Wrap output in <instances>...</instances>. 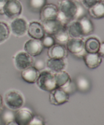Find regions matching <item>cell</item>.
<instances>
[{"label":"cell","mask_w":104,"mask_h":125,"mask_svg":"<svg viewBox=\"0 0 104 125\" xmlns=\"http://www.w3.org/2000/svg\"><path fill=\"white\" fill-rule=\"evenodd\" d=\"M45 62L44 60L42 59H38L37 61H35V62L33 63V66L35 68L36 70H37L39 72L42 70L45 67Z\"/></svg>","instance_id":"30"},{"label":"cell","mask_w":104,"mask_h":125,"mask_svg":"<svg viewBox=\"0 0 104 125\" xmlns=\"http://www.w3.org/2000/svg\"><path fill=\"white\" fill-rule=\"evenodd\" d=\"M11 30L8 24L4 21H0V44L2 43L9 37Z\"/></svg>","instance_id":"25"},{"label":"cell","mask_w":104,"mask_h":125,"mask_svg":"<svg viewBox=\"0 0 104 125\" xmlns=\"http://www.w3.org/2000/svg\"><path fill=\"white\" fill-rule=\"evenodd\" d=\"M69 35L71 38H81L83 37V31L78 20H74L70 22L66 26Z\"/></svg>","instance_id":"17"},{"label":"cell","mask_w":104,"mask_h":125,"mask_svg":"<svg viewBox=\"0 0 104 125\" xmlns=\"http://www.w3.org/2000/svg\"><path fill=\"white\" fill-rule=\"evenodd\" d=\"M53 35L55 41L61 45L66 43L69 39H70L67 28L63 26H62L61 28Z\"/></svg>","instance_id":"23"},{"label":"cell","mask_w":104,"mask_h":125,"mask_svg":"<svg viewBox=\"0 0 104 125\" xmlns=\"http://www.w3.org/2000/svg\"><path fill=\"white\" fill-rule=\"evenodd\" d=\"M28 23L23 18H13L11 23V29L12 34L17 37H21L26 35L28 31Z\"/></svg>","instance_id":"7"},{"label":"cell","mask_w":104,"mask_h":125,"mask_svg":"<svg viewBox=\"0 0 104 125\" xmlns=\"http://www.w3.org/2000/svg\"><path fill=\"white\" fill-rule=\"evenodd\" d=\"M39 74V71L35 69L33 66H31L22 71L21 77L26 83L34 84L36 82Z\"/></svg>","instance_id":"15"},{"label":"cell","mask_w":104,"mask_h":125,"mask_svg":"<svg viewBox=\"0 0 104 125\" xmlns=\"http://www.w3.org/2000/svg\"><path fill=\"white\" fill-rule=\"evenodd\" d=\"M2 106H3V98L2 96L0 95V110L2 109Z\"/></svg>","instance_id":"36"},{"label":"cell","mask_w":104,"mask_h":125,"mask_svg":"<svg viewBox=\"0 0 104 125\" xmlns=\"http://www.w3.org/2000/svg\"><path fill=\"white\" fill-rule=\"evenodd\" d=\"M44 48L41 40L34 39H30L26 42L24 45V51L32 57H35L40 55Z\"/></svg>","instance_id":"10"},{"label":"cell","mask_w":104,"mask_h":125,"mask_svg":"<svg viewBox=\"0 0 104 125\" xmlns=\"http://www.w3.org/2000/svg\"><path fill=\"white\" fill-rule=\"evenodd\" d=\"M35 83L39 89L45 92H50L56 88L54 73L50 70L40 72Z\"/></svg>","instance_id":"2"},{"label":"cell","mask_w":104,"mask_h":125,"mask_svg":"<svg viewBox=\"0 0 104 125\" xmlns=\"http://www.w3.org/2000/svg\"><path fill=\"white\" fill-rule=\"evenodd\" d=\"M46 67L53 73L64 70L66 67L64 59L49 58L46 62Z\"/></svg>","instance_id":"16"},{"label":"cell","mask_w":104,"mask_h":125,"mask_svg":"<svg viewBox=\"0 0 104 125\" xmlns=\"http://www.w3.org/2000/svg\"><path fill=\"white\" fill-rule=\"evenodd\" d=\"M27 33L32 39L37 40H41L45 35L42 24L37 21H32L28 24Z\"/></svg>","instance_id":"12"},{"label":"cell","mask_w":104,"mask_h":125,"mask_svg":"<svg viewBox=\"0 0 104 125\" xmlns=\"http://www.w3.org/2000/svg\"><path fill=\"white\" fill-rule=\"evenodd\" d=\"M58 8L53 4H46L40 10V20L42 22L56 19Z\"/></svg>","instance_id":"11"},{"label":"cell","mask_w":104,"mask_h":125,"mask_svg":"<svg viewBox=\"0 0 104 125\" xmlns=\"http://www.w3.org/2000/svg\"><path fill=\"white\" fill-rule=\"evenodd\" d=\"M67 56V50L64 46L59 43H55L48 50L49 58L65 59Z\"/></svg>","instance_id":"14"},{"label":"cell","mask_w":104,"mask_h":125,"mask_svg":"<svg viewBox=\"0 0 104 125\" xmlns=\"http://www.w3.org/2000/svg\"><path fill=\"white\" fill-rule=\"evenodd\" d=\"M2 125V120H1V119L0 118V125Z\"/></svg>","instance_id":"37"},{"label":"cell","mask_w":104,"mask_h":125,"mask_svg":"<svg viewBox=\"0 0 104 125\" xmlns=\"http://www.w3.org/2000/svg\"><path fill=\"white\" fill-rule=\"evenodd\" d=\"M84 63L88 68L95 69L101 65L103 57L97 52L88 53L84 52L82 56Z\"/></svg>","instance_id":"13"},{"label":"cell","mask_w":104,"mask_h":125,"mask_svg":"<svg viewBox=\"0 0 104 125\" xmlns=\"http://www.w3.org/2000/svg\"><path fill=\"white\" fill-rule=\"evenodd\" d=\"M61 89H63V90H64L66 92H67L69 95L75 92V91L77 90L75 84V83L72 82V80L70 81L68 83V84H67L66 86L64 87L63 88H61Z\"/></svg>","instance_id":"29"},{"label":"cell","mask_w":104,"mask_h":125,"mask_svg":"<svg viewBox=\"0 0 104 125\" xmlns=\"http://www.w3.org/2000/svg\"><path fill=\"white\" fill-rule=\"evenodd\" d=\"M72 1H77V0H72Z\"/></svg>","instance_id":"38"},{"label":"cell","mask_w":104,"mask_h":125,"mask_svg":"<svg viewBox=\"0 0 104 125\" xmlns=\"http://www.w3.org/2000/svg\"><path fill=\"white\" fill-rule=\"evenodd\" d=\"M77 89L81 92H87L91 87V83L89 79L84 76H79L76 78L75 83Z\"/></svg>","instance_id":"24"},{"label":"cell","mask_w":104,"mask_h":125,"mask_svg":"<svg viewBox=\"0 0 104 125\" xmlns=\"http://www.w3.org/2000/svg\"><path fill=\"white\" fill-rule=\"evenodd\" d=\"M7 0H0V15H4L3 8Z\"/></svg>","instance_id":"34"},{"label":"cell","mask_w":104,"mask_h":125,"mask_svg":"<svg viewBox=\"0 0 104 125\" xmlns=\"http://www.w3.org/2000/svg\"><path fill=\"white\" fill-rule=\"evenodd\" d=\"M23 7L19 0H7L3 8L4 15L8 18L18 17L22 12Z\"/></svg>","instance_id":"4"},{"label":"cell","mask_w":104,"mask_h":125,"mask_svg":"<svg viewBox=\"0 0 104 125\" xmlns=\"http://www.w3.org/2000/svg\"><path fill=\"white\" fill-rule=\"evenodd\" d=\"M88 9L89 15L94 19H101L104 17V1H100Z\"/></svg>","instance_id":"19"},{"label":"cell","mask_w":104,"mask_h":125,"mask_svg":"<svg viewBox=\"0 0 104 125\" xmlns=\"http://www.w3.org/2000/svg\"><path fill=\"white\" fill-rule=\"evenodd\" d=\"M80 22L83 35H88L91 34L94 31V25L92 21L86 16H83L78 20Z\"/></svg>","instance_id":"22"},{"label":"cell","mask_w":104,"mask_h":125,"mask_svg":"<svg viewBox=\"0 0 104 125\" xmlns=\"http://www.w3.org/2000/svg\"><path fill=\"white\" fill-rule=\"evenodd\" d=\"M58 13L56 20L63 26H67L72 20H75L78 10V2L72 0H62L59 2Z\"/></svg>","instance_id":"1"},{"label":"cell","mask_w":104,"mask_h":125,"mask_svg":"<svg viewBox=\"0 0 104 125\" xmlns=\"http://www.w3.org/2000/svg\"><path fill=\"white\" fill-rule=\"evenodd\" d=\"M103 0H81L82 4L83 6L86 8L89 9V7H92L98 2L102 1Z\"/></svg>","instance_id":"32"},{"label":"cell","mask_w":104,"mask_h":125,"mask_svg":"<svg viewBox=\"0 0 104 125\" xmlns=\"http://www.w3.org/2000/svg\"><path fill=\"white\" fill-rule=\"evenodd\" d=\"M14 63L16 68L19 70H23L28 67L33 66L34 60L33 57L25 51H20L14 56Z\"/></svg>","instance_id":"6"},{"label":"cell","mask_w":104,"mask_h":125,"mask_svg":"<svg viewBox=\"0 0 104 125\" xmlns=\"http://www.w3.org/2000/svg\"><path fill=\"white\" fill-rule=\"evenodd\" d=\"M6 106L12 111H17L23 107L24 97L20 92L16 90H10L6 92L4 97Z\"/></svg>","instance_id":"3"},{"label":"cell","mask_w":104,"mask_h":125,"mask_svg":"<svg viewBox=\"0 0 104 125\" xmlns=\"http://www.w3.org/2000/svg\"><path fill=\"white\" fill-rule=\"evenodd\" d=\"M47 0H29V6L33 10H39L46 4Z\"/></svg>","instance_id":"26"},{"label":"cell","mask_w":104,"mask_h":125,"mask_svg":"<svg viewBox=\"0 0 104 125\" xmlns=\"http://www.w3.org/2000/svg\"><path fill=\"white\" fill-rule=\"evenodd\" d=\"M5 125H18L17 124L14 120H13V121H11V122H7V123H5Z\"/></svg>","instance_id":"35"},{"label":"cell","mask_w":104,"mask_h":125,"mask_svg":"<svg viewBox=\"0 0 104 125\" xmlns=\"http://www.w3.org/2000/svg\"><path fill=\"white\" fill-rule=\"evenodd\" d=\"M69 100V95L62 89L56 87L50 92L49 101L54 106H60L67 103Z\"/></svg>","instance_id":"5"},{"label":"cell","mask_w":104,"mask_h":125,"mask_svg":"<svg viewBox=\"0 0 104 125\" xmlns=\"http://www.w3.org/2000/svg\"><path fill=\"white\" fill-rule=\"evenodd\" d=\"M34 116V114L29 109L21 107L15 113L14 121L18 125H29Z\"/></svg>","instance_id":"9"},{"label":"cell","mask_w":104,"mask_h":125,"mask_svg":"<svg viewBox=\"0 0 104 125\" xmlns=\"http://www.w3.org/2000/svg\"><path fill=\"white\" fill-rule=\"evenodd\" d=\"M54 76L56 81V87L63 88L68 84L70 81H71L69 73L64 70L54 73Z\"/></svg>","instance_id":"21"},{"label":"cell","mask_w":104,"mask_h":125,"mask_svg":"<svg viewBox=\"0 0 104 125\" xmlns=\"http://www.w3.org/2000/svg\"><path fill=\"white\" fill-rule=\"evenodd\" d=\"M41 42L44 48L48 49L55 44V39L51 35H44V37L41 39Z\"/></svg>","instance_id":"27"},{"label":"cell","mask_w":104,"mask_h":125,"mask_svg":"<svg viewBox=\"0 0 104 125\" xmlns=\"http://www.w3.org/2000/svg\"><path fill=\"white\" fill-rule=\"evenodd\" d=\"M100 42L95 37H89L84 42V51L88 53H95L99 51Z\"/></svg>","instance_id":"20"},{"label":"cell","mask_w":104,"mask_h":125,"mask_svg":"<svg viewBox=\"0 0 104 125\" xmlns=\"http://www.w3.org/2000/svg\"><path fill=\"white\" fill-rule=\"evenodd\" d=\"M29 125H45L43 118L40 116L34 115Z\"/></svg>","instance_id":"31"},{"label":"cell","mask_w":104,"mask_h":125,"mask_svg":"<svg viewBox=\"0 0 104 125\" xmlns=\"http://www.w3.org/2000/svg\"><path fill=\"white\" fill-rule=\"evenodd\" d=\"M42 24L44 27L45 34L49 35H53L62 26L61 23L56 19L45 21L42 22Z\"/></svg>","instance_id":"18"},{"label":"cell","mask_w":104,"mask_h":125,"mask_svg":"<svg viewBox=\"0 0 104 125\" xmlns=\"http://www.w3.org/2000/svg\"><path fill=\"white\" fill-rule=\"evenodd\" d=\"M84 42L81 38H71L66 43L67 51L75 56H83L85 52L84 49Z\"/></svg>","instance_id":"8"},{"label":"cell","mask_w":104,"mask_h":125,"mask_svg":"<svg viewBox=\"0 0 104 125\" xmlns=\"http://www.w3.org/2000/svg\"><path fill=\"white\" fill-rule=\"evenodd\" d=\"M1 118H2V120L5 123L11 122V121H13L15 118V113L11 109L6 110L2 112Z\"/></svg>","instance_id":"28"},{"label":"cell","mask_w":104,"mask_h":125,"mask_svg":"<svg viewBox=\"0 0 104 125\" xmlns=\"http://www.w3.org/2000/svg\"><path fill=\"white\" fill-rule=\"evenodd\" d=\"M97 53H99L102 57H104V42H100V47H99V51H98Z\"/></svg>","instance_id":"33"}]
</instances>
